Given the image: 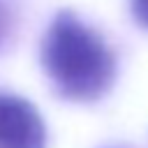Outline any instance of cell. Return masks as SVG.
I'll return each mask as SVG.
<instances>
[{
  "instance_id": "cell-1",
  "label": "cell",
  "mask_w": 148,
  "mask_h": 148,
  "mask_svg": "<svg viewBox=\"0 0 148 148\" xmlns=\"http://www.w3.org/2000/svg\"><path fill=\"white\" fill-rule=\"evenodd\" d=\"M39 58L44 74L62 99L90 104L102 99L116 83V53L72 9H60L51 18Z\"/></svg>"
},
{
  "instance_id": "cell-2",
  "label": "cell",
  "mask_w": 148,
  "mask_h": 148,
  "mask_svg": "<svg viewBox=\"0 0 148 148\" xmlns=\"http://www.w3.org/2000/svg\"><path fill=\"white\" fill-rule=\"evenodd\" d=\"M0 148H46L39 111L12 92H0Z\"/></svg>"
},
{
  "instance_id": "cell-3",
  "label": "cell",
  "mask_w": 148,
  "mask_h": 148,
  "mask_svg": "<svg viewBox=\"0 0 148 148\" xmlns=\"http://www.w3.org/2000/svg\"><path fill=\"white\" fill-rule=\"evenodd\" d=\"M18 30V9L14 0H0V53L14 42Z\"/></svg>"
},
{
  "instance_id": "cell-4",
  "label": "cell",
  "mask_w": 148,
  "mask_h": 148,
  "mask_svg": "<svg viewBox=\"0 0 148 148\" xmlns=\"http://www.w3.org/2000/svg\"><path fill=\"white\" fill-rule=\"evenodd\" d=\"M130 12L134 21L148 30V0H130Z\"/></svg>"
}]
</instances>
